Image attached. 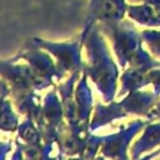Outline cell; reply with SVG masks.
Here are the masks:
<instances>
[{"label":"cell","instance_id":"1","mask_svg":"<svg viewBox=\"0 0 160 160\" xmlns=\"http://www.w3.org/2000/svg\"><path fill=\"white\" fill-rule=\"evenodd\" d=\"M125 11H128L125 0H92L90 5V18L106 22L120 20Z\"/></svg>","mask_w":160,"mask_h":160},{"label":"cell","instance_id":"3","mask_svg":"<svg viewBox=\"0 0 160 160\" xmlns=\"http://www.w3.org/2000/svg\"><path fill=\"white\" fill-rule=\"evenodd\" d=\"M131 1H145V0H131Z\"/></svg>","mask_w":160,"mask_h":160},{"label":"cell","instance_id":"2","mask_svg":"<svg viewBox=\"0 0 160 160\" xmlns=\"http://www.w3.org/2000/svg\"><path fill=\"white\" fill-rule=\"evenodd\" d=\"M145 2L150 4L158 12H160V0H145Z\"/></svg>","mask_w":160,"mask_h":160}]
</instances>
